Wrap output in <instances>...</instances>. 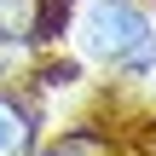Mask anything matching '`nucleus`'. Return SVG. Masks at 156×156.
Segmentation results:
<instances>
[{
  "label": "nucleus",
  "instance_id": "obj_1",
  "mask_svg": "<svg viewBox=\"0 0 156 156\" xmlns=\"http://www.w3.org/2000/svg\"><path fill=\"white\" fill-rule=\"evenodd\" d=\"M87 52L104 58L110 69L145 75L156 64V29L133 0H93V12H87Z\"/></svg>",
  "mask_w": 156,
  "mask_h": 156
},
{
  "label": "nucleus",
  "instance_id": "obj_2",
  "mask_svg": "<svg viewBox=\"0 0 156 156\" xmlns=\"http://www.w3.org/2000/svg\"><path fill=\"white\" fill-rule=\"evenodd\" d=\"M52 23V0H0V41H41Z\"/></svg>",
  "mask_w": 156,
  "mask_h": 156
},
{
  "label": "nucleus",
  "instance_id": "obj_3",
  "mask_svg": "<svg viewBox=\"0 0 156 156\" xmlns=\"http://www.w3.org/2000/svg\"><path fill=\"white\" fill-rule=\"evenodd\" d=\"M0 156H35V110L0 93Z\"/></svg>",
  "mask_w": 156,
  "mask_h": 156
},
{
  "label": "nucleus",
  "instance_id": "obj_4",
  "mask_svg": "<svg viewBox=\"0 0 156 156\" xmlns=\"http://www.w3.org/2000/svg\"><path fill=\"white\" fill-rule=\"evenodd\" d=\"M46 156H104V139L98 133H64Z\"/></svg>",
  "mask_w": 156,
  "mask_h": 156
}]
</instances>
